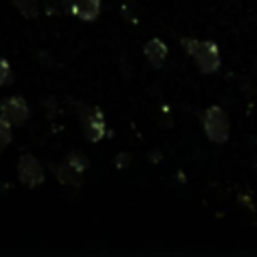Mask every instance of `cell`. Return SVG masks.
<instances>
[{
    "label": "cell",
    "mask_w": 257,
    "mask_h": 257,
    "mask_svg": "<svg viewBox=\"0 0 257 257\" xmlns=\"http://www.w3.org/2000/svg\"><path fill=\"white\" fill-rule=\"evenodd\" d=\"M181 46L197 62V68L201 74H215L221 68V52L213 40H199V38L183 36Z\"/></svg>",
    "instance_id": "1"
},
{
    "label": "cell",
    "mask_w": 257,
    "mask_h": 257,
    "mask_svg": "<svg viewBox=\"0 0 257 257\" xmlns=\"http://www.w3.org/2000/svg\"><path fill=\"white\" fill-rule=\"evenodd\" d=\"M201 124H203V133L205 137L215 143V145H225L229 141L231 135V120L229 114L225 112L223 106L219 104H211L203 110L201 114Z\"/></svg>",
    "instance_id": "2"
},
{
    "label": "cell",
    "mask_w": 257,
    "mask_h": 257,
    "mask_svg": "<svg viewBox=\"0 0 257 257\" xmlns=\"http://www.w3.org/2000/svg\"><path fill=\"white\" fill-rule=\"evenodd\" d=\"M76 110H78V120L82 124L84 137L90 143H98L106 133L102 110L98 106H86V104H76Z\"/></svg>",
    "instance_id": "3"
},
{
    "label": "cell",
    "mask_w": 257,
    "mask_h": 257,
    "mask_svg": "<svg viewBox=\"0 0 257 257\" xmlns=\"http://www.w3.org/2000/svg\"><path fill=\"white\" fill-rule=\"evenodd\" d=\"M18 179L26 189H34L44 183V171L32 153H22L18 159Z\"/></svg>",
    "instance_id": "4"
},
{
    "label": "cell",
    "mask_w": 257,
    "mask_h": 257,
    "mask_svg": "<svg viewBox=\"0 0 257 257\" xmlns=\"http://www.w3.org/2000/svg\"><path fill=\"white\" fill-rule=\"evenodd\" d=\"M28 104L22 96H10L0 102V116L10 124V126H20L28 118Z\"/></svg>",
    "instance_id": "5"
},
{
    "label": "cell",
    "mask_w": 257,
    "mask_h": 257,
    "mask_svg": "<svg viewBox=\"0 0 257 257\" xmlns=\"http://www.w3.org/2000/svg\"><path fill=\"white\" fill-rule=\"evenodd\" d=\"M70 12L80 20H96L100 14V0H70Z\"/></svg>",
    "instance_id": "6"
},
{
    "label": "cell",
    "mask_w": 257,
    "mask_h": 257,
    "mask_svg": "<svg viewBox=\"0 0 257 257\" xmlns=\"http://www.w3.org/2000/svg\"><path fill=\"white\" fill-rule=\"evenodd\" d=\"M143 52H145L147 60H149L155 68H161V66L165 64V60H167L169 48H167V44H165L161 38H151V40L145 44Z\"/></svg>",
    "instance_id": "7"
},
{
    "label": "cell",
    "mask_w": 257,
    "mask_h": 257,
    "mask_svg": "<svg viewBox=\"0 0 257 257\" xmlns=\"http://www.w3.org/2000/svg\"><path fill=\"white\" fill-rule=\"evenodd\" d=\"M50 169H52V173H54L58 183L68 185V187H80L82 185V177H80L82 173L74 171L66 161H62V165H52Z\"/></svg>",
    "instance_id": "8"
},
{
    "label": "cell",
    "mask_w": 257,
    "mask_h": 257,
    "mask_svg": "<svg viewBox=\"0 0 257 257\" xmlns=\"http://www.w3.org/2000/svg\"><path fill=\"white\" fill-rule=\"evenodd\" d=\"M64 161H66L74 171H78V173H84V171L88 169V159H86V155H82V153H78V151H70Z\"/></svg>",
    "instance_id": "9"
},
{
    "label": "cell",
    "mask_w": 257,
    "mask_h": 257,
    "mask_svg": "<svg viewBox=\"0 0 257 257\" xmlns=\"http://www.w3.org/2000/svg\"><path fill=\"white\" fill-rule=\"evenodd\" d=\"M12 4L24 18H34L38 14V0H12Z\"/></svg>",
    "instance_id": "10"
},
{
    "label": "cell",
    "mask_w": 257,
    "mask_h": 257,
    "mask_svg": "<svg viewBox=\"0 0 257 257\" xmlns=\"http://www.w3.org/2000/svg\"><path fill=\"white\" fill-rule=\"evenodd\" d=\"M12 141V131H10V124L0 116V153L10 145Z\"/></svg>",
    "instance_id": "11"
},
{
    "label": "cell",
    "mask_w": 257,
    "mask_h": 257,
    "mask_svg": "<svg viewBox=\"0 0 257 257\" xmlns=\"http://www.w3.org/2000/svg\"><path fill=\"white\" fill-rule=\"evenodd\" d=\"M10 78H12L10 64H8V60H6V58H2V56H0V86L8 84V82H10Z\"/></svg>",
    "instance_id": "12"
},
{
    "label": "cell",
    "mask_w": 257,
    "mask_h": 257,
    "mask_svg": "<svg viewBox=\"0 0 257 257\" xmlns=\"http://www.w3.org/2000/svg\"><path fill=\"white\" fill-rule=\"evenodd\" d=\"M118 169H124V167H128L131 165V155H126V153H118L116 155V163H114Z\"/></svg>",
    "instance_id": "13"
}]
</instances>
